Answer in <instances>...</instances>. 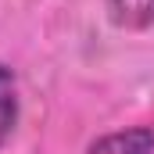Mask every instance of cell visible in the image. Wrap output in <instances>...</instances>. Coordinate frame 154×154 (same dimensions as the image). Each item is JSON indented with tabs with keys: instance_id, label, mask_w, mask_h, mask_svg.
<instances>
[{
	"instance_id": "obj_2",
	"label": "cell",
	"mask_w": 154,
	"mask_h": 154,
	"mask_svg": "<svg viewBox=\"0 0 154 154\" xmlns=\"http://www.w3.org/2000/svg\"><path fill=\"white\" fill-rule=\"evenodd\" d=\"M18 118V86H14V72L7 65H0V147L7 143L11 129Z\"/></svg>"
},
{
	"instance_id": "obj_1",
	"label": "cell",
	"mask_w": 154,
	"mask_h": 154,
	"mask_svg": "<svg viewBox=\"0 0 154 154\" xmlns=\"http://www.w3.org/2000/svg\"><path fill=\"white\" fill-rule=\"evenodd\" d=\"M86 154H154V129L151 125H136V129L108 133L97 143H90Z\"/></svg>"
},
{
	"instance_id": "obj_3",
	"label": "cell",
	"mask_w": 154,
	"mask_h": 154,
	"mask_svg": "<svg viewBox=\"0 0 154 154\" xmlns=\"http://www.w3.org/2000/svg\"><path fill=\"white\" fill-rule=\"evenodd\" d=\"M111 14L125 29H147L154 22V0H111Z\"/></svg>"
}]
</instances>
